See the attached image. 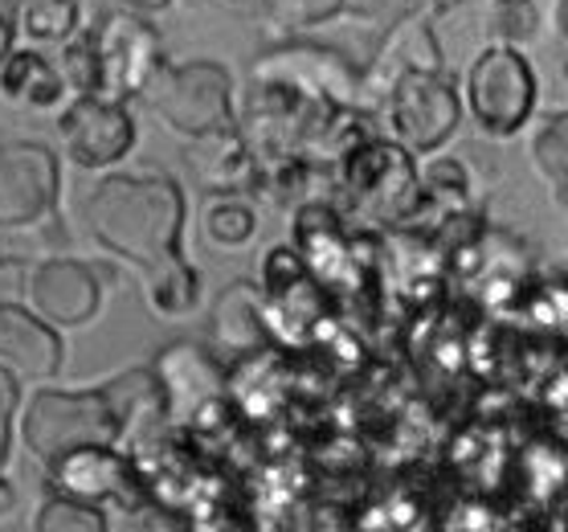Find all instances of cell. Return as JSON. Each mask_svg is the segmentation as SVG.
Masks as SVG:
<instances>
[{"mask_svg":"<svg viewBox=\"0 0 568 532\" xmlns=\"http://www.w3.org/2000/svg\"><path fill=\"white\" fill-rule=\"evenodd\" d=\"M87 221L111 254L148 271L160 259L181 254L184 193L164 172H140V177L119 172L94 189L87 201Z\"/></svg>","mask_w":568,"mask_h":532,"instance_id":"6da1fadb","label":"cell"},{"mask_svg":"<svg viewBox=\"0 0 568 532\" xmlns=\"http://www.w3.org/2000/svg\"><path fill=\"white\" fill-rule=\"evenodd\" d=\"M148 107L164 119L176 135H209V131L237 128L233 119V79L221 62L193 58V62L160 66L143 87Z\"/></svg>","mask_w":568,"mask_h":532,"instance_id":"7a4b0ae2","label":"cell"},{"mask_svg":"<svg viewBox=\"0 0 568 532\" xmlns=\"http://www.w3.org/2000/svg\"><path fill=\"white\" fill-rule=\"evenodd\" d=\"M21 434L29 454L45 468L74 446H91V442L119 446V418L106 390H41L21 418Z\"/></svg>","mask_w":568,"mask_h":532,"instance_id":"3957f363","label":"cell"},{"mask_svg":"<svg viewBox=\"0 0 568 532\" xmlns=\"http://www.w3.org/2000/svg\"><path fill=\"white\" fill-rule=\"evenodd\" d=\"M376 116L385 119L393 143H400L409 157H434L458 131L463 103L442 70H409L388 87Z\"/></svg>","mask_w":568,"mask_h":532,"instance_id":"277c9868","label":"cell"},{"mask_svg":"<svg viewBox=\"0 0 568 532\" xmlns=\"http://www.w3.org/2000/svg\"><path fill=\"white\" fill-rule=\"evenodd\" d=\"M344 193L364 221L405 225L422 193V172L400 143L364 140L344 157Z\"/></svg>","mask_w":568,"mask_h":532,"instance_id":"5b68a950","label":"cell"},{"mask_svg":"<svg viewBox=\"0 0 568 532\" xmlns=\"http://www.w3.org/2000/svg\"><path fill=\"white\" fill-rule=\"evenodd\" d=\"M91 38V58H94V79L91 94L111 99V103H128L143 87L152 82V74L164 66V46L160 33L148 17L140 13H111L103 17L99 29H87Z\"/></svg>","mask_w":568,"mask_h":532,"instance_id":"8992f818","label":"cell"},{"mask_svg":"<svg viewBox=\"0 0 568 532\" xmlns=\"http://www.w3.org/2000/svg\"><path fill=\"white\" fill-rule=\"evenodd\" d=\"M152 373L160 385V402H164V422L172 426H213V418L230 402L225 364L196 344H184V340L169 344L155 357Z\"/></svg>","mask_w":568,"mask_h":532,"instance_id":"52a82bcc","label":"cell"},{"mask_svg":"<svg viewBox=\"0 0 568 532\" xmlns=\"http://www.w3.org/2000/svg\"><path fill=\"white\" fill-rule=\"evenodd\" d=\"M466 99L487 135H516L536 107V74L516 46H487L470 66Z\"/></svg>","mask_w":568,"mask_h":532,"instance_id":"ba28073f","label":"cell"},{"mask_svg":"<svg viewBox=\"0 0 568 532\" xmlns=\"http://www.w3.org/2000/svg\"><path fill=\"white\" fill-rule=\"evenodd\" d=\"M58 193H62V172L45 143H0V230H33L50 221Z\"/></svg>","mask_w":568,"mask_h":532,"instance_id":"9c48e42d","label":"cell"},{"mask_svg":"<svg viewBox=\"0 0 568 532\" xmlns=\"http://www.w3.org/2000/svg\"><path fill=\"white\" fill-rule=\"evenodd\" d=\"M50 483L58 492L78 495L87 504H115L123 512L148 504V483L140 475V463L128 451H115L106 442H91V446H74V451L58 454L53 463H45Z\"/></svg>","mask_w":568,"mask_h":532,"instance_id":"30bf717a","label":"cell"},{"mask_svg":"<svg viewBox=\"0 0 568 532\" xmlns=\"http://www.w3.org/2000/svg\"><path fill=\"white\" fill-rule=\"evenodd\" d=\"M254 82H262V87H283V91L298 94V99H311V103L356 107L361 70L336 50L307 46V41H286V46L262 53L258 62H254Z\"/></svg>","mask_w":568,"mask_h":532,"instance_id":"8fae6325","label":"cell"},{"mask_svg":"<svg viewBox=\"0 0 568 532\" xmlns=\"http://www.w3.org/2000/svg\"><path fill=\"white\" fill-rule=\"evenodd\" d=\"M58 135L78 169H111L135 148V119L128 116V103L78 94L58 116Z\"/></svg>","mask_w":568,"mask_h":532,"instance_id":"7c38bea8","label":"cell"},{"mask_svg":"<svg viewBox=\"0 0 568 532\" xmlns=\"http://www.w3.org/2000/svg\"><path fill=\"white\" fill-rule=\"evenodd\" d=\"M29 308L50 328H87L103 308V279L78 259L33 262L26 287Z\"/></svg>","mask_w":568,"mask_h":532,"instance_id":"4fadbf2b","label":"cell"},{"mask_svg":"<svg viewBox=\"0 0 568 532\" xmlns=\"http://www.w3.org/2000/svg\"><path fill=\"white\" fill-rule=\"evenodd\" d=\"M409 70H442L438 38H434V29H429V21L422 13L400 17L397 26H393V33H388V41L373 58V66L356 82V107L361 111H376L381 99L388 94V87L400 74H409Z\"/></svg>","mask_w":568,"mask_h":532,"instance_id":"5bb4252c","label":"cell"},{"mask_svg":"<svg viewBox=\"0 0 568 532\" xmlns=\"http://www.w3.org/2000/svg\"><path fill=\"white\" fill-rule=\"evenodd\" d=\"M0 364L13 377L50 381L65 364L62 332L45 324L38 312H29L26 303L0 299Z\"/></svg>","mask_w":568,"mask_h":532,"instance_id":"9a60e30c","label":"cell"},{"mask_svg":"<svg viewBox=\"0 0 568 532\" xmlns=\"http://www.w3.org/2000/svg\"><path fill=\"white\" fill-rule=\"evenodd\" d=\"M189 169L209 193H250L254 181H258V160L250 152L246 135L237 128L225 131H209V135H196L189 140Z\"/></svg>","mask_w":568,"mask_h":532,"instance_id":"2e32d148","label":"cell"},{"mask_svg":"<svg viewBox=\"0 0 568 532\" xmlns=\"http://www.w3.org/2000/svg\"><path fill=\"white\" fill-rule=\"evenodd\" d=\"M213 337L233 357H258L274 340L271 320H266V303H262V287L237 279L221 291L217 308H213Z\"/></svg>","mask_w":568,"mask_h":532,"instance_id":"e0dca14e","label":"cell"},{"mask_svg":"<svg viewBox=\"0 0 568 532\" xmlns=\"http://www.w3.org/2000/svg\"><path fill=\"white\" fill-rule=\"evenodd\" d=\"M65 94L62 70L33 50H9L0 62V99L29 111H58Z\"/></svg>","mask_w":568,"mask_h":532,"instance_id":"ac0fdd59","label":"cell"},{"mask_svg":"<svg viewBox=\"0 0 568 532\" xmlns=\"http://www.w3.org/2000/svg\"><path fill=\"white\" fill-rule=\"evenodd\" d=\"M143 283H148L152 312L160 315H189L196 308V299H201V279L184 262V254H172V259H160L155 267H148Z\"/></svg>","mask_w":568,"mask_h":532,"instance_id":"d6986e66","label":"cell"},{"mask_svg":"<svg viewBox=\"0 0 568 532\" xmlns=\"http://www.w3.org/2000/svg\"><path fill=\"white\" fill-rule=\"evenodd\" d=\"M78 29V0H17V33L38 46H58Z\"/></svg>","mask_w":568,"mask_h":532,"instance_id":"ffe728a7","label":"cell"},{"mask_svg":"<svg viewBox=\"0 0 568 532\" xmlns=\"http://www.w3.org/2000/svg\"><path fill=\"white\" fill-rule=\"evenodd\" d=\"M266 4H271V21L283 33H307V29L336 21V17L368 9L373 0H266Z\"/></svg>","mask_w":568,"mask_h":532,"instance_id":"44dd1931","label":"cell"},{"mask_svg":"<svg viewBox=\"0 0 568 532\" xmlns=\"http://www.w3.org/2000/svg\"><path fill=\"white\" fill-rule=\"evenodd\" d=\"M531 164L544 177V184L552 189L556 205H565V189H568V119L565 111L548 119V128L536 135L531 143Z\"/></svg>","mask_w":568,"mask_h":532,"instance_id":"7402d4cb","label":"cell"},{"mask_svg":"<svg viewBox=\"0 0 568 532\" xmlns=\"http://www.w3.org/2000/svg\"><path fill=\"white\" fill-rule=\"evenodd\" d=\"M483 26H487L495 46H516L519 50L540 33V9L531 0H491L483 13Z\"/></svg>","mask_w":568,"mask_h":532,"instance_id":"603a6c76","label":"cell"},{"mask_svg":"<svg viewBox=\"0 0 568 532\" xmlns=\"http://www.w3.org/2000/svg\"><path fill=\"white\" fill-rule=\"evenodd\" d=\"M254 230H258V218H254V209H250L246 201L225 197V201H217V205H209L205 238L213 242V247H221V250L246 247L250 238H254Z\"/></svg>","mask_w":568,"mask_h":532,"instance_id":"cb8c5ba5","label":"cell"},{"mask_svg":"<svg viewBox=\"0 0 568 532\" xmlns=\"http://www.w3.org/2000/svg\"><path fill=\"white\" fill-rule=\"evenodd\" d=\"M33 529H38V532H62V529L103 532L106 516H103V508H99V504H87V500H78V495L58 492L50 504H41L38 520H33Z\"/></svg>","mask_w":568,"mask_h":532,"instance_id":"d4e9b609","label":"cell"},{"mask_svg":"<svg viewBox=\"0 0 568 532\" xmlns=\"http://www.w3.org/2000/svg\"><path fill=\"white\" fill-rule=\"evenodd\" d=\"M17 405H21V385H17V377L0 364V516L17 504L13 488H9V480H4V463H9V442H13Z\"/></svg>","mask_w":568,"mask_h":532,"instance_id":"484cf974","label":"cell"},{"mask_svg":"<svg viewBox=\"0 0 568 532\" xmlns=\"http://www.w3.org/2000/svg\"><path fill=\"white\" fill-rule=\"evenodd\" d=\"M29 271H33V262L26 259H0V299L21 303L29 287Z\"/></svg>","mask_w":568,"mask_h":532,"instance_id":"4316f807","label":"cell"},{"mask_svg":"<svg viewBox=\"0 0 568 532\" xmlns=\"http://www.w3.org/2000/svg\"><path fill=\"white\" fill-rule=\"evenodd\" d=\"M17 38V0H0V62L9 58Z\"/></svg>","mask_w":568,"mask_h":532,"instance_id":"83f0119b","label":"cell"},{"mask_svg":"<svg viewBox=\"0 0 568 532\" xmlns=\"http://www.w3.org/2000/svg\"><path fill=\"white\" fill-rule=\"evenodd\" d=\"M172 0H123V9L128 13H140V17H155V13H164Z\"/></svg>","mask_w":568,"mask_h":532,"instance_id":"f1b7e54d","label":"cell"},{"mask_svg":"<svg viewBox=\"0 0 568 532\" xmlns=\"http://www.w3.org/2000/svg\"><path fill=\"white\" fill-rule=\"evenodd\" d=\"M225 4H233V9H258L266 0H225Z\"/></svg>","mask_w":568,"mask_h":532,"instance_id":"f546056e","label":"cell"},{"mask_svg":"<svg viewBox=\"0 0 568 532\" xmlns=\"http://www.w3.org/2000/svg\"><path fill=\"white\" fill-rule=\"evenodd\" d=\"M422 4H434V9H446V4H450V0H422Z\"/></svg>","mask_w":568,"mask_h":532,"instance_id":"4dcf8cb0","label":"cell"}]
</instances>
